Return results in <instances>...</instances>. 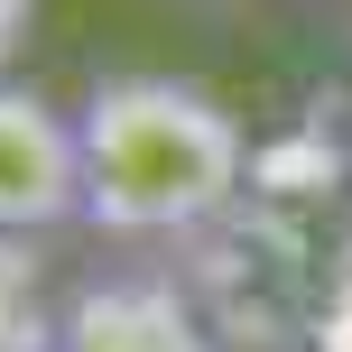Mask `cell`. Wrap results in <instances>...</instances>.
<instances>
[{
  "label": "cell",
  "mask_w": 352,
  "mask_h": 352,
  "mask_svg": "<svg viewBox=\"0 0 352 352\" xmlns=\"http://www.w3.org/2000/svg\"><path fill=\"white\" fill-rule=\"evenodd\" d=\"M84 121V232L93 241H186L241 195L250 140L223 93L186 74H93Z\"/></svg>",
  "instance_id": "1"
},
{
  "label": "cell",
  "mask_w": 352,
  "mask_h": 352,
  "mask_svg": "<svg viewBox=\"0 0 352 352\" xmlns=\"http://www.w3.org/2000/svg\"><path fill=\"white\" fill-rule=\"evenodd\" d=\"M0 223H10V250L84 232V121L19 74L0 93Z\"/></svg>",
  "instance_id": "2"
},
{
  "label": "cell",
  "mask_w": 352,
  "mask_h": 352,
  "mask_svg": "<svg viewBox=\"0 0 352 352\" xmlns=\"http://www.w3.org/2000/svg\"><path fill=\"white\" fill-rule=\"evenodd\" d=\"M47 352H213V334L167 269H93L65 287Z\"/></svg>",
  "instance_id": "3"
}]
</instances>
